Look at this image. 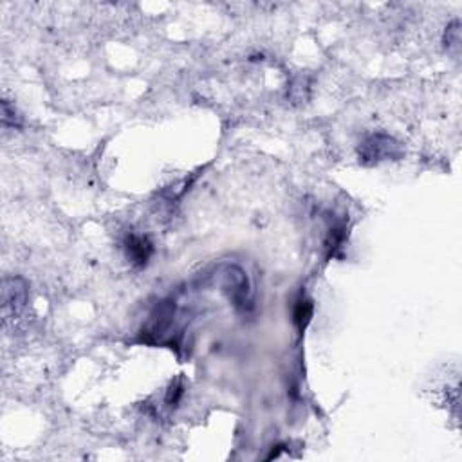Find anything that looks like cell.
<instances>
[{"label": "cell", "mask_w": 462, "mask_h": 462, "mask_svg": "<svg viewBox=\"0 0 462 462\" xmlns=\"http://www.w3.org/2000/svg\"><path fill=\"white\" fill-rule=\"evenodd\" d=\"M347 237H348V231H347V226H345L344 222H334V224L330 226L329 233H327V238H325V249H327L329 258L338 257L339 249L344 248Z\"/></svg>", "instance_id": "obj_6"}, {"label": "cell", "mask_w": 462, "mask_h": 462, "mask_svg": "<svg viewBox=\"0 0 462 462\" xmlns=\"http://www.w3.org/2000/svg\"><path fill=\"white\" fill-rule=\"evenodd\" d=\"M182 396H185V383H182L181 377H177V379H174V381L170 383V386H168L167 403L174 408V406L179 405V401H181Z\"/></svg>", "instance_id": "obj_10"}, {"label": "cell", "mask_w": 462, "mask_h": 462, "mask_svg": "<svg viewBox=\"0 0 462 462\" xmlns=\"http://www.w3.org/2000/svg\"><path fill=\"white\" fill-rule=\"evenodd\" d=\"M215 280L220 291L229 298V302L240 311H246L251 305L249 302V280L246 273L233 264H224L215 271Z\"/></svg>", "instance_id": "obj_2"}, {"label": "cell", "mask_w": 462, "mask_h": 462, "mask_svg": "<svg viewBox=\"0 0 462 462\" xmlns=\"http://www.w3.org/2000/svg\"><path fill=\"white\" fill-rule=\"evenodd\" d=\"M0 119L4 127H13V129H20L22 127V118L19 116L14 105H11L10 100H2V112H0Z\"/></svg>", "instance_id": "obj_9"}, {"label": "cell", "mask_w": 462, "mask_h": 462, "mask_svg": "<svg viewBox=\"0 0 462 462\" xmlns=\"http://www.w3.org/2000/svg\"><path fill=\"white\" fill-rule=\"evenodd\" d=\"M313 316H315V302L311 300L309 296H300L293 307V324H295L296 330L304 334V330L313 322Z\"/></svg>", "instance_id": "obj_5"}, {"label": "cell", "mask_w": 462, "mask_h": 462, "mask_svg": "<svg viewBox=\"0 0 462 462\" xmlns=\"http://www.w3.org/2000/svg\"><path fill=\"white\" fill-rule=\"evenodd\" d=\"M28 305V284L19 277H8L2 282V318L4 324L17 319Z\"/></svg>", "instance_id": "obj_3"}, {"label": "cell", "mask_w": 462, "mask_h": 462, "mask_svg": "<svg viewBox=\"0 0 462 462\" xmlns=\"http://www.w3.org/2000/svg\"><path fill=\"white\" fill-rule=\"evenodd\" d=\"M309 80L305 76H296L295 80L291 81V87H289V92H287V96H289L291 100H293V103H305L307 101V98H309Z\"/></svg>", "instance_id": "obj_8"}, {"label": "cell", "mask_w": 462, "mask_h": 462, "mask_svg": "<svg viewBox=\"0 0 462 462\" xmlns=\"http://www.w3.org/2000/svg\"><path fill=\"white\" fill-rule=\"evenodd\" d=\"M443 42H444V45H446V49H448V53L455 54V56L461 53L462 36H461V24H459V20H455L453 24H450L448 28H446L444 36H443Z\"/></svg>", "instance_id": "obj_7"}, {"label": "cell", "mask_w": 462, "mask_h": 462, "mask_svg": "<svg viewBox=\"0 0 462 462\" xmlns=\"http://www.w3.org/2000/svg\"><path fill=\"white\" fill-rule=\"evenodd\" d=\"M403 156V145L396 138L383 132L370 134L357 147V161L363 167H376L385 161H399Z\"/></svg>", "instance_id": "obj_1"}, {"label": "cell", "mask_w": 462, "mask_h": 462, "mask_svg": "<svg viewBox=\"0 0 462 462\" xmlns=\"http://www.w3.org/2000/svg\"><path fill=\"white\" fill-rule=\"evenodd\" d=\"M123 248L125 255H127V260H129L136 269H141V267L147 266L154 255L152 240L148 237H145V235H136V233L127 235Z\"/></svg>", "instance_id": "obj_4"}]
</instances>
